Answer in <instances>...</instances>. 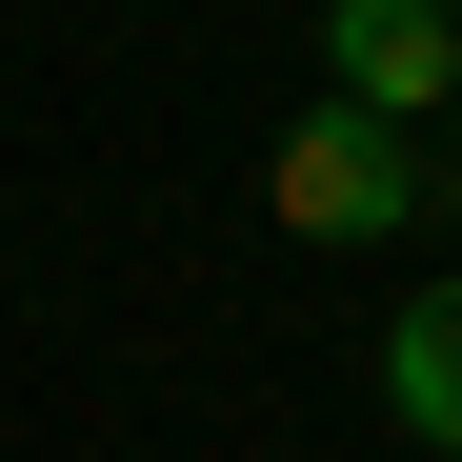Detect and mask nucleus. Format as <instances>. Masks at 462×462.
I'll use <instances>...</instances> for the list:
<instances>
[{"mask_svg": "<svg viewBox=\"0 0 462 462\" xmlns=\"http://www.w3.org/2000/svg\"><path fill=\"white\" fill-rule=\"evenodd\" d=\"M262 221H282V242H402V221H422V141L362 121V101H301L262 141Z\"/></svg>", "mask_w": 462, "mask_h": 462, "instance_id": "obj_1", "label": "nucleus"}, {"mask_svg": "<svg viewBox=\"0 0 462 462\" xmlns=\"http://www.w3.org/2000/svg\"><path fill=\"white\" fill-rule=\"evenodd\" d=\"M382 402H402V422L462 462V282H422L402 322H382Z\"/></svg>", "mask_w": 462, "mask_h": 462, "instance_id": "obj_3", "label": "nucleus"}, {"mask_svg": "<svg viewBox=\"0 0 462 462\" xmlns=\"http://www.w3.org/2000/svg\"><path fill=\"white\" fill-rule=\"evenodd\" d=\"M322 101L442 121V101H462V0H322Z\"/></svg>", "mask_w": 462, "mask_h": 462, "instance_id": "obj_2", "label": "nucleus"}]
</instances>
